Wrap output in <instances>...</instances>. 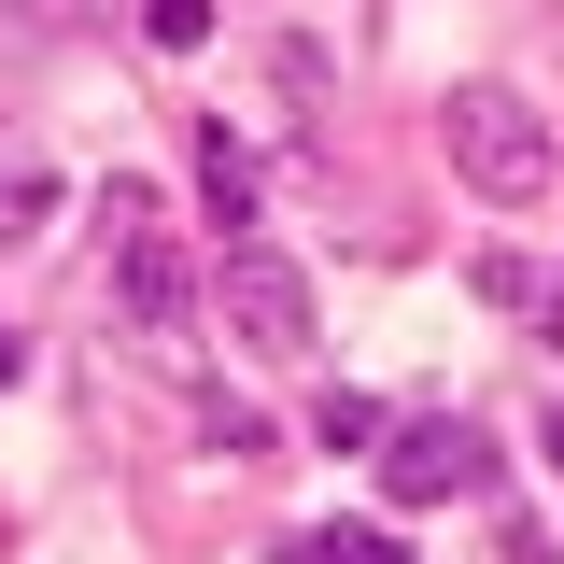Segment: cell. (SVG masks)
I'll return each instance as SVG.
<instances>
[{
    "instance_id": "1",
    "label": "cell",
    "mask_w": 564,
    "mask_h": 564,
    "mask_svg": "<svg viewBox=\"0 0 564 564\" xmlns=\"http://www.w3.org/2000/svg\"><path fill=\"white\" fill-rule=\"evenodd\" d=\"M113 325L141 352H198V254L155 226L141 184H113Z\"/></svg>"
},
{
    "instance_id": "2",
    "label": "cell",
    "mask_w": 564,
    "mask_h": 564,
    "mask_svg": "<svg viewBox=\"0 0 564 564\" xmlns=\"http://www.w3.org/2000/svg\"><path fill=\"white\" fill-rule=\"evenodd\" d=\"M437 128H452V170H466L480 198H508V212L551 198L564 141H551V113H536L522 85H452V113H437Z\"/></svg>"
},
{
    "instance_id": "3",
    "label": "cell",
    "mask_w": 564,
    "mask_h": 564,
    "mask_svg": "<svg viewBox=\"0 0 564 564\" xmlns=\"http://www.w3.org/2000/svg\"><path fill=\"white\" fill-rule=\"evenodd\" d=\"M367 466H381V494H395V508H466V494H494V437H480L466 410H410Z\"/></svg>"
},
{
    "instance_id": "4",
    "label": "cell",
    "mask_w": 564,
    "mask_h": 564,
    "mask_svg": "<svg viewBox=\"0 0 564 564\" xmlns=\"http://www.w3.org/2000/svg\"><path fill=\"white\" fill-rule=\"evenodd\" d=\"M212 296H226V339H240V352H269V367H296V352H311V282L282 269L269 240H226Z\"/></svg>"
},
{
    "instance_id": "5",
    "label": "cell",
    "mask_w": 564,
    "mask_h": 564,
    "mask_svg": "<svg viewBox=\"0 0 564 564\" xmlns=\"http://www.w3.org/2000/svg\"><path fill=\"white\" fill-rule=\"evenodd\" d=\"M43 212H57V170L29 141H0V240H43Z\"/></svg>"
},
{
    "instance_id": "6",
    "label": "cell",
    "mask_w": 564,
    "mask_h": 564,
    "mask_svg": "<svg viewBox=\"0 0 564 564\" xmlns=\"http://www.w3.org/2000/svg\"><path fill=\"white\" fill-rule=\"evenodd\" d=\"M198 198H212V226H254V155L226 128H198Z\"/></svg>"
},
{
    "instance_id": "7",
    "label": "cell",
    "mask_w": 564,
    "mask_h": 564,
    "mask_svg": "<svg viewBox=\"0 0 564 564\" xmlns=\"http://www.w3.org/2000/svg\"><path fill=\"white\" fill-rule=\"evenodd\" d=\"M311 437H325V452H381V437H395V423H381V395H325V410H311Z\"/></svg>"
},
{
    "instance_id": "8",
    "label": "cell",
    "mask_w": 564,
    "mask_h": 564,
    "mask_svg": "<svg viewBox=\"0 0 564 564\" xmlns=\"http://www.w3.org/2000/svg\"><path fill=\"white\" fill-rule=\"evenodd\" d=\"M282 564H410V551H395V536H367V522H311Z\"/></svg>"
},
{
    "instance_id": "9",
    "label": "cell",
    "mask_w": 564,
    "mask_h": 564,
    "mask_svg": "<svg viewBox=\"0 0 564 564\" xmlns=\"http://www.w3.org/2000/svg\"><path fill=\"white\" fill-rule=\"evenodd\" d=\"M128 14H141L155 57H198V43H212V0H128Z\"/></svg>"
},
{
    "instance_id": "10",
    "label": "cell",
    "mask_w": 564,
    "mask_h": 564,
    "mask_svg": "<svg viewBox=\"0 0 564 564\" xmlns=\"http://www.w3.org/2000/svg\"><path fill=\"white\" fill-rule=\"evenodd\" d=\"M198 437L226 452V466H269V410H240V395H212V410H198Z\"/></svg>"
},
{
    "instance_id": "11",
    "label": "cell",
    "mask_w": 564,
    "mask_h": 564,
    "mask_svg": "<svg viewBox=\"0 0 564 564\" xmlns=\"http://www.w3.org/2000/svg\"><path fill=\"white\" fill-rule=\"evenodd\" d=\"M536 452H551V480H564V395H551V410H536Z\"/></svg>"
},
{
    "instance_id": "12",
    "label": "cell",
    "mask_w": 564,
    "mask_h": 564,
    "mask_svg": "<svg viewBox=\"0 0 564 564\" xmlns=\"http://www.w3.org/2000/svg\"><path fill=\"white\" fill-rule=\"evenodd\" d=\"M14 367H29V352H14V325H0V381H14Z\"/></svg>"
}]
</instances>
